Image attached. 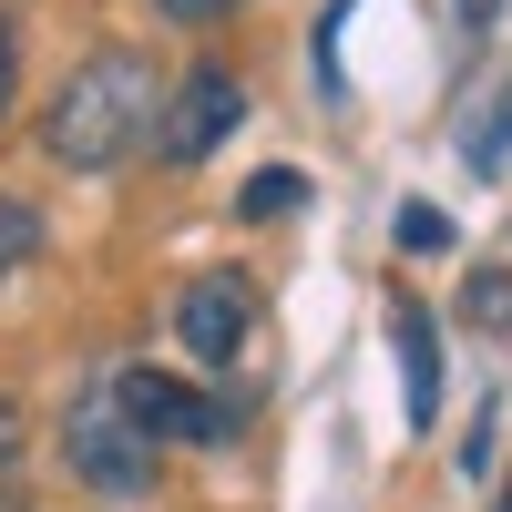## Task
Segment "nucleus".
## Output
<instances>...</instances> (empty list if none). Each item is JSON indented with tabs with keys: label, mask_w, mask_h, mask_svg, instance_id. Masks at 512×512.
Listing matches in <instances>:
<instances>
[{
	"label": "nucleus",
	"mask_w": 512,
	"mask_h": 512,
	"mask_svg": "<svg viewBox=\"0 0 512 512\" xmlns=\"http://www.w3.org/2000/svg\"><path fill=\"white\" fill-rule=\"evenodd\" d=\"M461 318H472V328H512V267H472V277H461Z\"/></svg>",
	"instance_id": "obj_8"
},
{
	"label": "nucleus",
	"mask_w": 512,
	"mask_h": 512,
	"mask_svg": "<svg viewBox=\"0 0 512 512\" xmlns=\"http://www.w3.org/2000/svg\"><path fill=\"white\" fill-rule=\"evenodd\" d=\"M113 400L144 420V441H154V451H164V441H236V431H246V410H236V400L195 390V379H164V369H123V379H113Z\"/></svg>",
	"instance_id": "obj_3"
},
{
	"label": "nucleus",
	"mask_w": 512,
	"mask_h": 512,
	"mask_svg": "<svg viewBox=\"0 0 512 512\" xmlns=\"http://www.w3.org/2000/svg\"><path fill=\"white\" fill-rule=\"evenodd\" d=\"M164 21H216V11H236V0H154Z\"/></svg>",
	"instance_id": "obj_16"
},
{
	"label": "nucleus",
	"mask_w": 512,
	"mask_h": 512,
	"mask_svg": "<svg viewBox=\"0 0 512 512\" xmlns=\"http://www.w3.org/2000/svg\"><path fill=\"white\" fill-rule=\"evenodd\" d=\"M461 164L482 185L512 175V82H472V103H461Z\"/></svg>",
	"instance_id": "obj_7"
},
{
	"label": "nucleus",
	"mask_w": 512,
	"mask_h": 512,
	"mask_svg": "<svg viewBox=\"0 0 512 512\" xmlns=\"http://www.w3.org/2000/svg\"><path fill=\"white\" fill-rule=\"evenodd\" d=\"M11 93H21V41H11V21H0V123H11Z\"/></svg>",
	"instance_id": "obj_14"
},
{
	"label": "nucleus",
	"mask_w": 512,
	"mask_h": 512,
	"mask_svg": "<svg viewBox=\"0 0 512 512\" xmlns=\"http://www.w3.org/2000/svg\"><path fill=\"white\" fill-rule=\"evenodd\" d=\"M349 11H359V0H328V11H318V93L328 103L349 93V82H338V31H349Z\"/></svg>",
	"instance_id": "obj_12"
},
{
	"label": "nucleus",
	"mask_w": 512,
	"mask_h": 512,
	"mask_svg": "<svg viewBox=\"0 0 512 512\" xmlns=\"http://www.w3.org/2000/svg\"><path fill=\"white\" fill-rule=\"evenodd\" d=\"M0 512H21V482H0Z\"/></svg>",
	"instance_id": "obj_18"
},
{
	"label": "nucleus",
	"mask_w": 512,
	"mask_h": 512,
	"mask_svg": "<svg viewBox=\"0 0 512 512\" xmlns=\"http://www.w3.org/2000/svg\"><path fill=\"white\" fill-rule=\"evenodd\" d=\"M492 410H502V400H482V410H472V441H461V472H492Z\"/></svg>",
	"instance_id": "obj_13"
},
{
	"label": "nucleus",
	"mask_w": 512,
	"mask_h": 512,
	"mask_svg": "<svg viewBox=\"0 0 512 512\" xmlns=\"http://www.w3.org/2000/svg\"><path fill=\"white\" fill-rule=\"evenodd\" d=\"M31 246H41V216H31L21 195H0V277H11V267H31Z\"/></svg>",
	"instance_id": "obj_10"
},
{
	"label": "nucleus",
	"mask_w": 512,
	"mask_h": 512,
	"mask_svg": "<svg viewBox=\"0 0 512 512\" xmlns=\"http://www.w3.org/2000/svg\"><path fill=\"white\" fill-rule=\"evenodd\" d=\"M246 328H256V287H246L236 267L195 277V287L175 297V338H185V359H205V369H226V359L246 349Z\"/></svg>",
	"instance_id": "obj_5"
},
{
	"label": "nucleus",
	"mask_w": 512,
	"mask_h": 512,
	"mask_svg": "<svg viewBox=\"0 0 512 512\" xmlns=\"http://www.w3.org/2000/svg\"><path fill=\"white\" fill-rule=\"evenodd\" d=\"M11 461H21V400H0V482H11Z\"/></svg>",
	"instance_id": "obj_15"
},
{
	"label": "nucleus",
	"mask_w": 512,
	"mask_h": 512,
	"mask_svg": "<svg viewBox=\"0 0 512 512\" xmlns=\"http://www.w3.org/2000/svg\"><path fill=\"white\" fill-rule=\"evenodd\" d=\"M390 338H400V379H410V431L441 420V328L431 308H390Z\"/></svg>",
	"instance_id": "obj_6"
},
{
	"label": "nucleus",
	"mask_w": 512,
	"mask_h": 512,
	"mask_svg": "<svg viewBox=\"0 0 512 512\" xmlns=\"http://www.w3.org/2000/svg\"><path fill=\"white\" fill-rule=\"evenodd\" d=\"M236 113H246L236 72H226V62H205V72H185V82H175V113L154 123V154H164V164H205V154L236 134Z\"/></svg>",
	"instance_id": "obj_4"
},
{
	"label": "nucleus",
	"mask_w": 512,
	"mask_h": 512,
	"mask_svg": "<svg viewBox=\"0 0 512 512\" xmlns=\"http://www.w3.org/2000/svg\"><path fill=\"white\" fill-rule=\"evenodd\" d=\"M451 21H461V31H492V21H502V0H451Z\"/></svg>",
	"instance_id": "obj_17"
},
{
	"label": "nucleus",
	"mask_w": 512,
	"mask_h": 512,
	"mask_svg": "<svg viewBox=\"0 0 512 512\" xmlns=\"http://www.w3.org/2000/svg\"><path fill=\"white\" fill-rule=\"evenodd\" d=\"M164 103V82L144 52H93V62H72V82L52 93V113H41V144H52V164H72V175H113L123 154H144L154 144V113Z\"/></svg>",
	"instance_id": "obj_1"
},
{
	"label": "nucleus",
	"mask_w": 512,
	"mask_h": 512,
	"mask_svg": "<svg viewBox=\"0 0 512 512\" xmlns=\"http://www.w3.org/2000/svg\"><path fill=\"white\" fill-rule=\"evenodd\" d=\"M62 461H72V482L103 492V502H144L154 492V441H144V420L113 400V379L62 410Z\"/></svg>",
	"instance_id": "obj_2"
},
{
	"label": "nucleus",
	"mask_w": 512,
	"mask_h": 512,
	"mask_svg": "<svg viewBox=\"0 0 512 512\" xmlns=\"http://www.w3.org/2000/svg\"><path fill=\"white\" fill-rule=\"evenodd\" d=\"M297 205H308V175H297V164H267V175L236 195V216H297Z\"/></svg>",
	"instance_id": "obj_9"
},
{
	"label": "nucleus",
	"mask_w": 512,
	"mask_h": 512,
	"mask_svg": "<svg viewBox=\"0 0 512 512\" xmlns=\"http://www.w3.org/2000/svg\"><path fill=\"white\" fill-rule=\"evenodd\" d=\"M400 246H410V256H451L461 236H451V216H441V205H400Z\"/></svg>",
	"instance_id": "obj_11"
}]
</instances>
